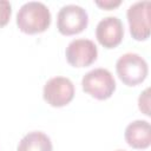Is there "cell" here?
<instances>
[{"label":"cell","mask_w":151,"mask_h":151,"mask_svg":"<svg viewBox=\"0 0 151 151\" xmlns=\"http://www.w3.org/2000/svg\"><path fill=\"white\" fill-rule=\"evenodd\" d=\"M51 24V12L40 1L25 2L17 13V25L28 34L44 32Z\"/></svg>","instance_id":"cell-1"},{"label":"cell","mask_w":151,"mask_h":151,"mask_svg":"<svg viewBox=\"0 0 151 151\" xmlns=\"http://www.w3.org/2000/svg\"><path fill=\"white\" fill-rule=\"evenodd\" d=\"M116 71L120 80L129 85L134 86L144 81L147 76V63L137 53H125L120 55L116 63Z\"/></svg>","instance_id":"cell-2"},{"label":"cell","mask_w":151,"mask_h":151,"mask_svg":"<svg viewBox=\"0 0 151 151\" xmlns=\"http://www.w3.org/2000/svg\"><path fill=\"white\" fill-rule=\"evenodd\" d=\"M81 85L86 93L99 100L110 98L116 90V80L112 73L103 67L88 71L83 77Z\"/></svg>","instance_id":"cell-3"},{"label":"cell","mask_w":151,"mask_h":151,"mask_svg":"<svg viewBox=\"0 0 151 151\" xmlns=\"http://www.w3.org/2000/svg\"><path fill=\"white\" fill-rule=\"evenodd\" d=\"M87 22L88 15L86 9L76 4L64 5L57 15V27L65 35L80 33L87 26Z\"/></svg>","instance_id":"cell-4"},{"label":"cell","mask_w":151,"mask_h":151,"mask_svg":"<svg viewBox=\"0 0 151 151\" xmlns=\"http://www.w3.org/2000/svg\"><path fill=\"white\" fill-rule=\"evenodd\" d=\"M130 33L136 40H145L150 35V1H136L126 12Z\"/></svg>","instance_id":"cell-5"},{"label":"cell","mask_w":151,"mask_h":151,"mask_svg":"<svg viewBox=\"0 0 151 151\" xmlns=\"http://www.w3.org/2000/svg\"><path fill=\"white\" fill-rule=\"evenodd\" d=\"M44 99L52 106H64L74 97V85L66 77H53L44 85Z\"/></svg>","instance_id":"cell-6"},{"label":"cell","mask_w":151,"mask_h":151,"mask_svg":"<svg viewBox=\"0 0 151 151\" xmlns=\"http://www.w3.org/2000/svg\"><path fill=\"white\" fill-rule=\"evenodd\" d=\"M65 55L70 65L74 67H85L97 59L98 50L92 40L79 38L72 40L67 45Z\"/></svg>","instance_id":"cell-7"},{"label":"cell","mask_w":151,"mask_h":151,"mask_svg":"<svg viewBox=\"0 0 151 151\" xmlns=\"http://www.w3.org/2000/svg\"><path fill=\"white\" fill-rule=\"evenodd\" d=\"M96 37L104 47H116L122 42L124 37V26L122 20L114 15L103 18L97 25Z\"/></svg>","instance_id":"cell-8"},{"label":"cell","mask_w":151,"mask_h":151,"mask_svg":"<svg viewBox=\"0 0 151 151\" xmlns=\"http://www.w3.org/2000/svg\"><path fill=\"white\" fill-rule=\"evenodd\" d=\"M127 144L134 149H146L151 144V127L146 120H133L130 123L124 133Z\"/></svg>","instance_id":"cell-9"},{"label":"cell","mask_w":151,"mask_h":151,"mask_svg":"<svg viewBox=\"0 0 151 151\" xmlns=\"http://www.w3.org/2000/svg\"><path fill=\"white\" fill-rule=\"evenodd\" d=\"M17 151H52V142L46 133L32 131L21 138Z\"/></svg>","instance_id":"cell-10"},{"label":"cell","mask_w":151,"mask_h":151,"mask_svg":"<svg viewBox=\"0 0 151 151\" xmlns=\"http://www.w3.org/2000/svg\"><path fill=\"white\" fill-rule=\"evenodd\" d=\"M12 14V6L7 0H0V27L5 26Z\"/></svg>","instance_id":"cell-11"},{"label":"cell","mask_w":151,"mask_h":151,"mask_svg":"<svg viewBox=\"0 0 151 151\" xmlns=\"http://www.w3.org/2000/svg\"><path fill=\"white\" fill-rule=\"evenodd\" d=\"M149 92H150V88H145L139 98H138V106H139V110L145 113L146 116H150V97H149Z\"/></svg>","instance_id":"cell-12"},{"label":"cell","mask_w":151,"mask_h":151,"mask_svg":"<svg viewBox=\"0 0 151 151\" xmlns=\"http://www.w3.org/2000/svg\"><path fill=\"white\" fill-rule=\"evenodd\" d=\"M96 4L103 8H107V9H111V8H114L117 6L120 5V0H97Z\"/></svg>","instance_id":"cell-13"},{"label":"cell","mask_w":151,"mask_h":151,"mask_svg":"<svg viewBox=\"0 0 151 151\" xmlns=\"http://www.w3.org/2000/svg\"><path fill=\"white\" fill-rule=\"evenodd\" d=\"M117 151H125V150H117Z\"/></svg>","instance_id":"cell-14"}]
</instances>
